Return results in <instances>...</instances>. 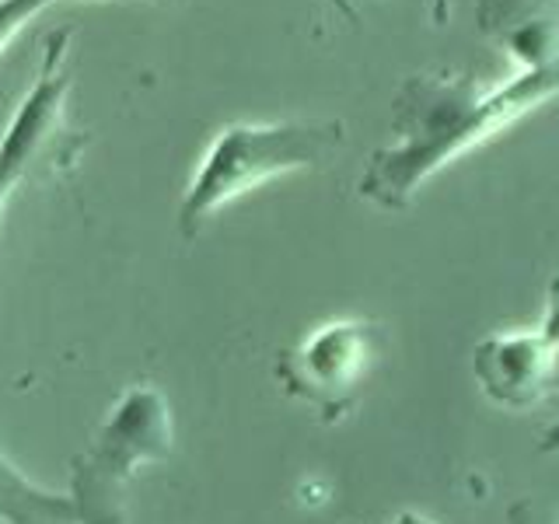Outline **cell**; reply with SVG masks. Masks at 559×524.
<instances>
[{
    "label": "cell",
    "instance_id": "1",
    "mask_svg": "<svg viewBox=\"0 0 559 524\" xmlns=\"http://www.w3.org/2000/svg\"><path fill=\"white\" fill-rule=\"evenodd\" d=\"M552 95H559V81L532 70L507 84H486L472 74L406 78L392 102L395 144L371 154L360 196L384 210H406L433 171Z\"/></svg>",
    "mask_w": 559,
    "mask_h": 524
},
{
    "label": "cell",
    "instance_id": "2",
    "mask_svg": "<svg viewBox=\"0 0 559 524\" xmlns=\"http://www.w3.org/2000/svg\"><path fill=\"white\" fill-rule=\"evenodd\" d=\"M343 144V122H235L221 130L197 168L186 200L179 206L182 238H197L210 217L249 196L262 182L287 171L322 165L332 147Z\"/></svg>",
    "mask_w": 559,
    "mask_h": 524
},
{
    "label": "cell",
    "instance_id": "3",
    "mask_svg": "<svg viewBox=\"0 0 559 524\" xmlns=\"http://www.w3.org/2000/svg\"><path fill=\"white\" fill-rule=\"evenodd\" d=\"M171 409L151 381L130 384L102 424L95 444L70 462V503L78 524H127L130 483L140 465L168 462Z\"/></svg>",
    "mask_w": 559,
    "mask_h": 524
},
{
    "label": "cell",
    "instance_id": "4",
    "mask_svg": "<svg viewBox=\"0 0 559 524\" xmlns=\"http://www.w3.org/2000/svg\"><path fill=\"white\" fill-rule=\"evenodd\" d=\"M70 35H74L70 28L46 35L39 78H35L25 102L17 105L11 127L0 140V214H4L11 192L25 179H49V175L70 171L87 147V133L70 130L63 122V102L70 92L63 63Z\"/></svg>",
    "mask_w": 559,
    "mask_h": 524
},
{
    "label": "cell",
    "instance_id": "5",
    "mask_svg": "<svg viewBox=\"0 0 559 524\" xmlns=\"http://www.w3.org/2000/svg\"><path fill=\"white\" fill-rule=\"evenodd\" d=\"M384 332L367 319L325 322L276 360V381L297 402L319 413L322 424L340 419L357 406L364 381L378 367Z\"/></svg>",
    "mask_w": 559,
    "mask_h": 524
},
{
    "label": "cell",
    "instance_id": "6",
    "mask_svg": "<svg viewBox=\"0 0 559 524\" xmlns=\"http://www.w3.org/2000/svg\"><path fill=\"white\" fill-rule=\"evenodd\" d=\"M479 389L503 409H528L552 392L556 349L538 332H493L476 346Z\"/></svg>",
    "mask_w": 559,
    "mask_h": 524
},
{
    "label": "cell",
    "instance_id": "7",
    "mask_svg": "<svg viewBox=\"0 0 559 524\" xmlns=\"http://www.w3.org/2000/svg\"><path fill=\"white\" fill-rule=\"evenodd\" d=\"M476 17L524 70L559 81V0H479Z\"/></svg>",
    "mask_w": 559,
    "mask_h": 524
},
{
    "label": "cell",
    "instance_id": "8",
    "mask_svg": "<svg viewBox=\"0 0 559 524\" xmlns=\"http://www.w3.org/2000/svg\"><path fill=\"white\" fill-rule=\"evenodd\" d=\"M0 524H78V521L70 497L35 486L0 454Z\"/></svg>",
    "mask_w": 559,
    "mask_h": 524
},
{
    "label": "cell",
    "instance_id": "9",
    "mask_svg": "<svg viewBox=\"0 0 559 524\" xmlns=\"http://www.w3.org/2000/svg\"><path fill=\"white\" fill-rule=\"evenodd\" d=\"M52 0H0V52L8 49V43L17 35L28 17L39 14Z\"/></svg>",
    "mask_w": 559,
    "mask_h": 524
},
{
    "label": "cell",
    "instance_id": "10",
    "mask_svg": "<svg viewBox=\"0 0 559 524\" xmlns=\"http://www.w3.org/2000/svg\"><path fill=\"white\" fill-rule=\"evenodd\" d=\"M538 336L546 340L556 354H559V276L549 284V294H546V319L538 325Z\"/></svg>",
    "mask_w": 559,
    "mask_h": 524
},
{
    "label": "cell",
    "instance_id": "11",
    "mask_svg": "<svg viewBox=\"0 0 559 524\" xmlns=\"http://www.w3.org/2000/svg\"><path fill=\"white\" fill-rule=\"evenodd\" d=\"M507 524H559V521H556L552 514L542 511L538 503L521 500V503L511 507V514H507Z\"/></svg>",
    "mask_w": 559,
    "mask_h": 524
},
{
    "label": "cell",
    "instance_id": "12",
    "mask_svg": "<svg viewBox=\"0 0 559 524\" xmlns=\"http://www.w3.org/2000/svg\"><path fill=\"white\" fill-rule=\"evenodd\" d=\"M552 398H556V413H559V374H556V381H552ZM538 451H542V454H552V451H559V416H556V424H552L546 433H542Z\"/></svg>",
    "mask_w": 559,
    "mask_h": 524
},
{
    "label": "cell",
    "instance_id": "13",
    "mask_svg": "<svg viewBox=\"0 0 559 524\" xmlns=\"http://www.w3.org/2000/svg\"><path fill=\"white\" fill-rule=\"evenodd\" d=\"M392 524H437V521H430V517H419V514H399Z\"/></svg>",
    "mask_w": 559,
    "mask_h": 524
}]
</instances>
